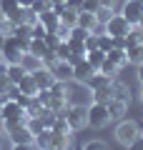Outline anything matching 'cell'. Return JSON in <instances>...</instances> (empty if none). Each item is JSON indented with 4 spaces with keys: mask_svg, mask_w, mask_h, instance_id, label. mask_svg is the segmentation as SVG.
Segmentation results:
<instances>
[{
    "mask_svg": "<svg viewBox=\"0 0 143 150\" xmlns=\"http://www.w3.org/2000/svg\"><path fill=\"white\" fill-rule=\"evenodd\" d=\"M138 135H141V125H138L136 120H118V125H116V140H118V145H123V148H133V143L138 140Z\"/></svg>",
    "mask_w": 143,
    "mask_h": 150,
    "instance_id": "1",
    "label": "cell"
},
{
    "mask_svg": "<svg viewBox=\"0 0 143 150\" xmlns=\"http://www.w3.org/2000/svg\"><path fill=\"white\" fill-rule=\"evenodd\" d=\"M63 115L73 130H83L88 125V105H83V103H68Z\"/></svg>",
    "mask_w": 143,
    "mask_h": 150,
    "instance_id": "2",
    "label": "cell"
},
{
    "mask_svg": "<svg viewBox=\"0 0 143 150\" xmlns=\"http://www.w3.org/2000/svg\"><path fill=\"white\" fill-rule=\"evenodd\" d=\"M108 123H111V118H108L106 103L90 100V105H88V125H90V128H95V130H101V128H106Z\"/></svg>",
    "mask_w": 143,
    "mask_h": 150,
    "instance_id": "3",
    "label": "cell"
},
{
    "mask_svg": "<svg viewBox=\"0 0 143 150\" xmlns=\"http://www.w3.org/2000/svg\"><path fill=\"white\" fill-rule=\"evenodd\" d=\"M5 135L13 148H33V133L28 130V125H15V128L5 130Z\"/></svg>",
    "mask_w": 143,
    "mask_h": 150,
    "instance_id": "4",
    "label": "cell"
},
{
    "mask_svg": "<svg viewBox=\"0 0 143 150\" xmlns=\"http://www.w3.org/2000/svg\"><path fill=\"white\" fill-rule=\"evenodd\" d=\"M103 28H106V33H108V35H113V38H116V35H126V33L131 30L133 25L126 20V18H123V13H113V15L108 18L106 23H103Z\"/></svg>",
    "mask_w": 143,
    "mask_h": 150,
    "instance_id": "5",
    "label": "cell"
},
{
    "mask_svg": "<svg viewBox=\"0 0 143 150\" xmlns=\"http://www.w3.org/2000/svg\"><path fill=\"white\" fill-rule=\"evenodd\" d=\"M75 25L85 28L88 33H103V30H106V28H103V23H98L95 13H85V10L78 13V23H75Z\"/></svg>",
    "mask_w": 143,
    "mask_h": 150,
    "instance_id": "6",
    "label": "cell"
},
{
    "mask_svg": "<svg viewBox=\"0 0 143 150\" xmlns=\"http://www.w3.org/2000/svg\"><path fill=\"white\" fill-rule=\"evenodd\" d=\"M121 13H123V18H126L131 25H138V18H141V13H143V3H138V0H126L123 8H121Z\"/></svg>",
    "mask_w": 143,
    "mask_h": 150,
    "instance_id": "7",
    "label": "cell"
},
{
    "mask_svg": "<svg viewBox=\"0 0 143 150\" xmlns=\"http://www.w3.org/2000/svg\"><path fill=\"white\" fill-rule=\"evenodd\" d=\"M20 0H0V15L8 18V20L18 23V15H20Z\"/></svg>",
    "mask_w": 143,
    "mask_h": 150,
    "instance_id": "8",
    "label": "cell"
},
{
    "mask_svg": "<svg viewBox=\"0 0 143 150\" xmlns=\"http://www.w3.org/2000/svg\"><path fill=\"white\" fill-rule=\"evenodd\" d=\"M106 108H108V118H111V123L113 120H123V115H126V110H128V103H123V100H118V98H111V100L106 103Z\"/></svg>",
    "mask_w": 143,
    "mask_h": 150,
    "instance_id": "9",
    "label": "cell"
},
{
    "mask_svg": "<svg viewBox=\"0 0 143 150\" xmlns=\"http://www.w3.org/2000/svg\"><path fill=\"white\" fill-rule=\"evenodd\" d=\"M50 73H53L55 80H63V83L73 80V65H70L68 60H58V63L50 68Z\"/></svg>",
    "mask_w": 143,
    "mask_h": 150,
    "instance_id": "10",
    "label": "cell"
},
{
    "mask_svg": "<svg viewBox=\"0 0 143 150\" xmlns=\"http://www.w3.org/2000/svg\"><path fill=\"white\" fill-rule=\"evenodd\" d=\"M93 73H95V68H93V65H90V63H88L85 58H83V60H78V63L73 65V80L88 83V78H90Z\"/></svg>",
    "mask_w": 143,
    "mask_h": 150,
    "instance_id": "11",
    "label": "cell"
},
{
    "mask_svg": "<svg viewBox=\"0 0 143 150\" xmlns=\"http://www.w3.org/2000/svg\"><path fill=\"white\" fill-rule=\"evenodd\" d=\"M38 23H40L45 30H55V28L60 25V15L53 10V8H48V10H43V13H38Z\"/></svg>",
    "mask_w": 143,
    "mask_h": 150,
    "instance_id": "12",
    "label": "cell"
},
{
    "mask_svg": "<svg viewBox=\"0 0 143 150\" xmlns=\"http://www.w3.org/2000/svg\"><path fill=\"white\" fill-rule=\"evenodd\" d=\"M15 85L20 88L23 95H30V98H33V95H38V90H40V88H38V83H35V78H33V73H25L20 80L15 83Z\"/></svg>",
    "mask_w": 143,
    "mask_h": 150,
    "instance_id": "13",
    "label": "cell"
},
{
    "mask_svg": "<svg viewBox=\"0 0 143 150\" xmlns=\"http://www.w3.org/2000/svg\"><path fill=\"white\" fill-rule=\"evenodd\" d=\"M33 78H35V83H38V88H40V90H45V88H50V85L55 83L50 68H45V65H43V68H38L35 73H33Z\"/></svg>",
    "mask_w": 143,
    "mask_h": 150,
    "instance_id": "14",
    "label": "cell"
},
{
    "mask_svg": "<svg viewBox=\"0 0 143 150\" xmlns=\"http://www.w3.org/2000/svg\"><path fill=\"white\" fill-rule=\"evenodd\" d=\"M111 98H118L123 103H131V88L121 80H111Z\"/></svg>",
    "mask_w": 143,
    "mask_h": 150,
    "instance_id": "15",
    "label": "cell"
},
{
    "mask_svg": "<svg viewBox=\"0 0 143 150\" xmlns=\"http://www.w3.org/2000/svg\"><path fill=\"white\" fill-rule=\"evenodd\" d=\"M70 140H73V135H70V133H53V135H50V150L70 148Z\"/></svg>",
    "mask_w": 143,
    "mask_h": 150,
    "instance_id": "16",
    "label": "cell"
},
{
    "mask_svg": "<svg viewBox=\"0 0 143 150\" xmlns=\"http://www.w3.org/2000/svg\"><path fill=\"white\" fill-rule=\"evenodd\" d=\"M48 50H50V48H48V45H45V40H43V38H33V40H30V45H28V53H30V55H35V58H45V53H48Z\"/></svg>",
    "mask_w": 143,
    "mask_h": 150,
    "instance_id": "17",
    "label": "cell"
},
{
    "mask_svg": "<svg viewBox=\"0 0 143 150\" xmlns=\"http://www.w3.org/2000/svg\"><path fill=\"white\" fill-rule=\"evenodd\" d=\"M106 58L113 60L116 65H121V68H126V65H128V53H126V48H111V50L106 53Z\"/></svg>",
    "mask_w": 143,
    "mask_h": 150,
    "instance_id": "18",
    "label": "cell"
},
{
    "mask_svg": "<svg viewBox=\"0 0 143 150\" xmlns=\"http://www.w3.org/2000/svg\"><path fill=\"white\" fill-rule=\"evenodd\" d=\"M121 65H116V63H113V60H103V63L101 65H98V73H103V75H108V78H111V80H116V78H118V73H121Z\"/></svg>",
    "mask_w": 143,
    "mask_h": 150,
    "instance_id": "19",
    "label": "cell"
},
{
    "mask_svg": "<svg viewBox=\"0 0 143 150\" xmlns=\"http://www.w3.org/2000/svg\"><path fill=\"white\" fill-rule=\"evenodd\" d=\"M78 13H80V10H75V8L65 5L63 10L58 13V15H60V23H63V25H68V28H73L75 23H78Z\"/></svg>",
    "mask_w": 143,
    "mask_h": 150,
    "instance_id": "20",
    "label": "cell"
},
{
    "mask_svg": "<svg viewBox=\"0 0 143 150\" xmlns=\"http://www.w3.org/2000/svg\"><path fill=\"white\" fill-rule=\"evenodd\" d=\"M126 53H128V63H131V65L143 63V40H141V43H136V45H128Z\"/></svg>",
    "mask_w": 143,
    "mask_h": 150,
    "instance_id": "21",
    "label": "cell"
},
{
    "mask_svg": "<svg viewBox=\"0 0 143 150\" xmlns=\"http://www.w3.org/2000/svg\"><path fill=\"white\" fill-rule=\"evenodd\" d=\"M85 85H88L90 90H95V88H106V85H111V78L95 70V73H93V75L88 78V83H85Z\"/></svg>",
    "mask_w": 143,
    "mask_h": 150,
    "instance_id": "22",
    "label": "cell"
},
{
    "mask_svg": "<svg viewBox=\"0 0 143 150\" xmlns=\"http://www.w3.org/2000/svg\"><path fill=\"white\" fill-rule=\"evenodd\" d=\"M20 65L28 70V73H35L38 68H43V60L35 58V55H30V53H25V55H23V60H20Z\"/></svg>",
    "mask_w": 143,
    "mask_h": 150,
    "instance_id": "23",
    "label": "cell"
},
{
    "mask_svg": "<svg viewBox=\"0 0 143 150\" xmlns=\"http://www.w3.org/2000/svg\"><path fill=\"white\" fill-rule=\"evenodd\" d=\"M50 135H53V130H43V133H38L35 138H33V148H43V150H50Z\"/></svg>",
    "mask_w": 143,
    "mask_h": 150,
    "instance_id": "24",
    "label": "cell"
},
{
    "mask_svg": "<svg viewBox=\"0 0 143 150\" xmlns=\"http://www.w3.org/2000/svg\"><path fill=\"white\" fill-rule=\"evenodd\" d=\"M85 60H88V63L93 65L95 70H98V65H101L103 60H106V53H103L101 48H93V50H88V53H85Z\"/></svg>",
    "mask_w": 143,
    "mask_h": 150,
    "instance_id": "25",
    "label": "cell"
},
{
    "mask_svg": "<svg viewBox=\"0 0 143 150\" xmlns=\"http://www.w3.org/2000/svg\"><path fill=\"white\" fill-rule=\"evenodd\" d=\"M18 23H28V25H35V23H38V13L33 10L30 5H28V8H20V15H18Z\"/></svg>",
    "mask_w": 143,
    "mask_h": 150,
    "instance_id": "26",
    "label": "cell"
},
{
    "mask_svg": "<svg viewBox=\"0 0 143 150\" xmlns=\"http://www.w3.org/2000/svg\"><path fill=\"white\" fill-rule=\"evenodd\" d=\"M25 73H28V70L23 68L20 63H13V65H8V80H10V83H18V80H20V78H23Z\"/></svg>",
    "mask_w": 143,
    "mask_h": 150,
    "instance_id": "27",
    "label": "cell"
},
{
    "mask_svg": "<svg viewBox=\"0 0 143 150\" xmlns=\"http://www.w3.org/2000/svg\"><path fill=\"white\" fill-rule=\"evenodd\" d=\"M90 95H93L95 103H108V100H111V85H106V88H95V90H90Z\"/></svg>",
    "mask_w": 143,
    "mask_h": 150,
    "instance_id": "28",
    "label": "cell"
},
{
    "mask_svg": "<svg viewBox=\"0 0 143 150\" xmlns=\"http://www.w3.org/2000/svg\"><path fill=\"white\" fill-rule=\"evenodd\" d=\"M95 35H98V48H101L103 53H108V50L113 48V35H108L106 30H103V33H95Z\"/></svg>",
    "mask_w": 143,
    "mask_h": 150,
    "instance_id": "29",
    "label": "cell"
},
{
    "mask_svg": "<svg viewBox=\"0 0 143 150\" xmlns=\"http://www.w3.org/2000/svg\"><path fill=\"white\" fill-rule=\"evenodd\" d=\"M85 38H88V30H85V28H80V25H73V28H70L68 40H80V43H85Z\"/></svg>",
    "mask_w": 143,
    "mask_h": 150,
    "instance_id": "30",
    "label": "cell"
},
{
    "mask_svg": "<svg viewBox=\"0 0 143 150\" xmlns=\"http://www.w3.org/2000/svg\"><path fill=\"white\" fill-rule=\"evenodd\" d=\"M53 50H55V55H58V60H68V55H70V45H68V40H60L58 48H53Z\"/></svg>",
    "mask_w": 143,
    "mask_h": 150,
    "instance_id": "31",
    "label": "cell"
},
{
    "mask_svg": "<svg viewBox=\"0 0 143 150\" xmlns=\"http://www.w3.org/2000/svg\"><path fill=\"white\" fill-rule=\"evenodd\" d=\"M43 40H45V45H48V48H58V43H60V35H58L55 30H48Z\"/></svg>",
    "mask_w": 143,
    "mask_h": 150,
    "instance_id": "32",
    "label": "cell"
},
{
    "mask_svg": "<svg viewBox=\"0 0 143 150\" xmlns=\"http://www.w3.org/2000/svg\"><path fill=\"white\" fill-rule=\"evenodd\" d=\"M101 8V0H83L80 3V10H85V13H95Z\"/></svg>",
    "mask_w": 143,
    "mask_h": 150,
    "instance_id": "33",
    "label": "cell"
},
{
    "mask_svg": "<svg viewBox=\"0 0 143 150\" xmlns=\"http://www.w3.org/2000/svg\"><path fill=\"white\" fill-rule=\"evenodd\" d=\"M113 13H116V10H111V8H103V5H101L98 10H95V18H98V23H106Z\"/></svg>",
    "mask_w": 143,
    "mask_h": 150,
    "instance_id": "34",
    "label": "cell"
},
{
    "mask_svg": "<svg viewBox=\"0 0 143 150\" xmlns=\"http://www.w3.org/2000/svg\"><path fill=\"white\" fill-rule=\"evenodd\" d=\"M108 145L103 143V140H88V143L83 145V150H106Z\"/></svg>",
    "mask_w": 143,
    "mask_h": 150,
    "instance_id": "35",
    "label": "cell"
},
{
    "mask_svg": "<svg viewBox=\"0 0 143 150\" xmlns=\"http://www.w3.org/2000/svg\"><path fill=\"white\" fill-rule=\"evenodd\" d=\"M98 48V35L95 33H88V38H85V50H93Z\"/></svg>",
    "mask_w": 143,
    "mask_h": 150,
    "instance_id": "36",
    "label": "cell"
},
{
    "mask_svg": "<svg viewBox=\"0 0 143 150\" xmlns=\"http://www.w3.org/2000/svg\"><path fill=\"white\" fill-rule=\"evenodd\" d=\"M45 33H48L45 28H43L40 23H35V25H33V30H30V35H33V38H45Z\"/></svg>",
    "mask_w": 143,
    "mask_h": 150,
    "instance_id": "37",
    "label": "cell"
},
{
    "mask_svg": "<svg viewBox=\"0 0 143 150\" xmlns=\"http://www.w3.org/2000/svg\"><path fill=\"white\" fill-rule=\"evenodd\" d=\"M136 78H138V83L143 85V63H138V65H136Z\"/></svg>",
    "mask_w": 143,
    "mask_h": 150,
    "instance_id": "38",
    "label": "cell"
},
{
    "mask_svg": "<svg viewBox=\"0 0 143 150\" xmlns=\"http://www.w3.org/2000/svg\"><path fill=\"white\" fill-rule=\"evenodd\" d=\"M103 8H111V10H116V0H101Z\"/></svg>",
    "mask_w": 143,
    "mask_h": 150,
    "instance_id": "39",
    "label": "cell"
},
{
    "mask_svg": "<svg viewBox=\"0 0 143 150\" xmlns=\"http://www.w3.org/2000/svg\"><path fill=\"white\" fill-rule=\"evenodd\" d=\"M20 5H23V8H28V5H33V0H20Z\"/></svg>",
    "mask_w": 143,
    "mask_h": 150,
    "instance_id": "40",
    "label": "cell"
},
{
    "mask_svg": "<svg viewBox=\"0 0 143 150\" xmlns=\"http://www.w3.org/2000/svg\"><path fill=\"white\" fill-rule=\"evenodd\" d=\"M138 28L143 30V13H141V18H138Z\"/></svg>",
    "mask_w": 143,
    "mask_h": 150,
    "instance_id": "41",
    "label": "cell"
},
{
    "mask_svg": "<svg viewBox=\"0 0 143 150\" xmlns=\"http://www.w3.org/2000/svg\"><path fill=\"white\" fill-rule=\"evenodd\" d=\"M141 103H143V90H141Z\"/></svg>",
    "mask_w": 143,
    "mask_h": 150,
    "instance_id": "42",
    "label": "cell"
},
{
    "mask_svg": "<svg viewBox=\"0 0 143 150\" xmlns=\"http://www.w3.org/2000/svg\"><path fill=\"white\" fill-rule=\"evenodd\" d=\"M0 60H3V55H0Z\"/></svg>",
    "mask_w": 143,
    "mask_h": 150,
    "instance_id": "43",
    "label": "cell"
},
{
    "mask_svg": "<svg viewBox=\"0 0 143 150\" xmlns=\"http://www.w3.org/2000/svg\"><path fill=\"white\" fill-rule=\"evenodd\" d=\"M138 3H143V0H138Z\"/></svg>",
    "mask_w": 143,
    "mask_h": 150,
    "instance_id": "44",
    "label": "cell"
}]
</instances>
